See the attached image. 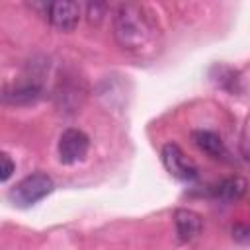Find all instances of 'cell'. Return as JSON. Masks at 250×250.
Listing matches in <instances>:
<instances>
[{
	"instance_id": "ba28073f",
	"label": "cell",
	"mask_w": 250,
	"mask_h": 250,
	"mask_svg": "<svg viewBox=\"0 0 250 250\" xmlns=\"http://www.w3.org/2000/svg\"><path fill=\"white\" fill-rule=\"evenodd\" d=\"M246 188H248V184H246L244 178H240V176H230V178L221 180V182L213 188V195H215L217 199H221V201L230 203V201H238V199L246 193Z\"/></svg>"
},
{
	"instance_id": "3957f363",
	"label": "cell",
	"mask_w": 250,
	"mask_h": 250,
	"mask_svg": "<svg viewBox=\"0 0 250 250\" xmlns=\"http://www.w3.org/2000/svg\"><path fill=\"white\" fill-rule=\"evenodd\" d=\"M90 150V139L84 131L80 129H64L59 137V145H57V152H59V160L66 166L78 164L86 158Z\"/></svg>"
},
{
	"instance_id": "9c48e42d",
	"label": "cell",
	"mask_w": 250,
	"mask_h": 250,
	"mask_svg": "<svg viewBox=\"0 0 250 250\" xmlns=\"http://www.w3.org/2000/svg\"><path fill=\"white\" fill-rule=\"evenodd\" d=\"M39 96H41V88L37 84H20V86H14V90H6L4 102L6 104L23 105V104L37 102Z\"/></svg>"
},
{
	"instance_id": "277c9868",
	"label": "cell",
	"mask_w": 250,
	"mask_h": 250,
	"mask_svg": "<svg viewBox=\"0 0 250 250\" xmlns=\"http://www.w3.org/2000/svg\"><path fill=\"white\" fill-rule=\"evenodd\" d=\"M162 164H164L166 172L170 176H174L176 180H180V182H191V180L197 178V166L174 143L164 145V148H162Z\"/></svg>"
},
{
	"instance_id": "52a82bcc",
	"label": "cell",
	"mask_w": 250,
	"mask_h": 250,
	"mask_svg": "<svg viewBox=\"0 0 250 250\" xmlns=\"http://www.w3.org/2000/svg\"><path fill=\"white\" fill-rule=\"evenodd\" d=\"M191 141L201 152H205L211 158H225L227 156V148H225L223 139L213 131L197 129L191 133Z\"/></svg>"
},
{
	"instance_id": "8992f818",
	"label": "cell",
	"mask_w": 250,
	"mask_h": 250,
	"mask_svg": "<svg viewBox=\"0 0 250 250\" xmlns=\"http://www.w3.org/2000/svg\"><path fill=\"white\" fill-rule=\"evenodd\" d=\"M174 225H176V234L180 242H191L201 234L203 221L201 215H197L191 209H176L174 213Z\"/></svg>"
},
{
	"instance_id": "5b68a950",
	"label": "cell",
	"mask_w": 250,
	"mask_h": 250,
	"mask_svg": "<svg viewBox=\"0 0 250 250\" xmlns=\"http://www.w3.org/2000/svg\"><path fill=\"white\" fill-rule=\"evenodd\" d=\"M47 20L59 31H72L80 21V4L72 0H59L47 4Z\"/></svg>"
},
{
	"instance_id": "30bf717a",
	"label": "cell",
	"mask_w": 250,
	"mask_h": 250,
	"mask_svg": "<svg viewBox=\"0 0 250 250\" xmlns=\"http://www.w3.org/2000/svg\"><path fill=\"white\" fill-rule=\"evenodd\" d=\"M0 162H2V168H0V180H2V182H8L10 176L16 172V164L12 162L10 154H6V152L0 154Z\"/></svg>"
},
{
	"instance_id": "7a4b0ae2",
	"label": "cell",
	"mask_w": 250,
	"mask_h": 250,
	"mask_svg": "<svg viewBox=\"0 0 250 250\" xmlns=\"http://www.w3.org/2000/svg\"><path fill=\"white\" fill-rule=\"evenodd\" d=\"M55 184L53 180L43 174V172H35V174H29L25 176L23 180H20L8 193L10 201L20 207V209H27L31 205H35L37 201H41L43 197H47L51 191H53Z\"/></svg>"
},
{
	"instance_id": "6da1fadb",
	"label": "cell",
	"mask_w": 250,
	"mask_h": 250,
	"mask_svg": "<svg viewBox=\"0 0 250 250\" xmlns=\"http://www.w3.org/2000/svg\"><path fill=\"white\" fill-rule=\"evenodd\" d=\"M113 37L117 45L135 55L150 57L160 43V33L150 12L141 4H119L113 12Z\"/></svg>"
}]
</instances>
